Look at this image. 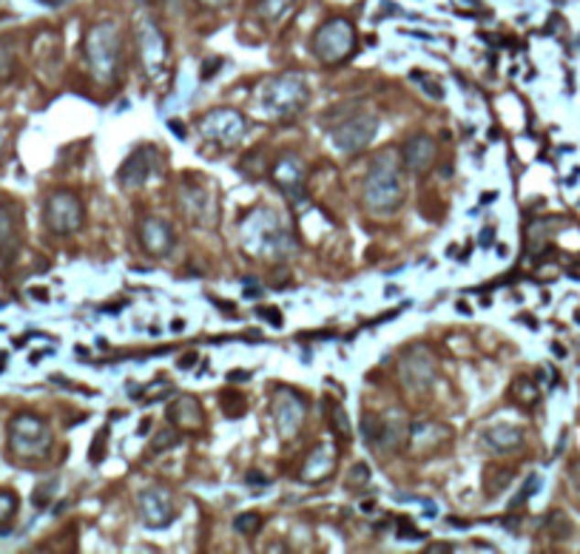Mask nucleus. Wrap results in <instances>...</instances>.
I'll return each mask as SVG.
<instances>
[{"instance_id":"1","label":"nucleus","mask_w":580,"mask_h":554,"mask_svg":"<svg viewBox=\"0 0 580 554\" xmlns=\"http://www.w3.org/2000/svg\"><path fill=\"white\" fill-rule=\"evenodd\" d=\"M361 197H364V208L371 210L373 217H390L404 205L407 182H404L402 154L387 148L384 154L376 156L371 171H367V176H364Z\"/></svg>"},{"instance_id":"2","label":"nucleus","mask_w":580,"mask_h":554,"mask_svg":"<svg viewBox=\"0 0 580 554\" xmlns=\"http://www.w3.org/2000/svg\"><path fill=\"white\" fill-rule=\"evenodd\" d=\"M242 245L259 259H285L294 250V240L271 208H256L242 219Z\"/></svg>"},{"instance_id":"3","label":"nucleus","mask_w":580,"mask_h":554,"mask_svg":"<svg viewBox=\"0 0 580 554\" xmlns=\"http://www.w3.org/2000/svg\"><path fill=\"white\" fill-rule=\"evenodd\" d=\"M83 55L100 83L114 80L120 71V58H123V37L114 20H100L91 26L83 43Z\"/></svg>"},{"instance_id":"4","label":"nucleus","mask_w":580,"mask_h":554,"mask_svg":"<svg viewBox=\"0 0 580 554\" xmlns=\"http://www.w3.org/2000/svg\"><path fill=\"white\" fill-rule=\"evenodd\" d=\"M307 102V86L299 71H285L279 77L262 86L259 105L268 117H294L305 109Z\"/></svg>"},{"instance_id":"5","label":"nucleus","mask_w":580,"mask_h":554,"mask_svg":"<svg viewBox=\"0 0 580 554\" xmlns=\"http://www.w3.org/2000/svg\"><path fill=\"white\" fill-rule=\"evenodd\" d=\"M313 58L322 66H341L356 51V29L348 17H330L319 29L313 32L310 40Z\"/></svg>"},{"instance_id":"6","label":"nucleus","mask_w":580,"mask_h":554,"mask_svg":"<svg viewBox=\"0 0 580 554\" xmlns=\"http://www.w3.org/2000/svg\"><path fill=\"white\" fill-rule=\"evenodd\" d=\"M51 430L35 412H20L9 424V450L23 461H40L51 453Z\"/></svg>"},{"instance_id":"7","label":"nucleus","mask_w":580,"mask_h":554,"mask_svg":"<svg viewBox=\"0 0 580 554\" xmlns=\"http://www.w3.org/2000/svg\"><path fill=\"white\" fill-rule=\"evenodd\" d=\"M199 137L220 151H231L245 137V117L236 109H214L199 120Z\"/></svg>"},{"instance_id":"8","label":"nucleus","mask_w":580,"mask_h":554,"mask_svg":"<svg viewBox=\"0 0 580 554\" xmlns=\"http://www.w3.org/2000/svg\"><path fill=\"white\" fill-rule=\"evenodd\" d=\"M43 219H46V228L55 236H71L74 230L83 228L86 208L77 194L55 191V194H48V199L43 205Z\"/></svg>"},{"instance_id":"9","label":"nucleus","mask_w":580,"mask_h":554,"mask_svg":"<svg viewBox=\"0 0 580 554\" xmlns=\"http://www.w3.org/2000/svg\"><path fill=\"white\" fill-rule=\"evenodd\" d=\"M179 210L191 219V225H208V228L220 217L214 191L208 188L205 179H191V176L179 182Z\"/></svg>"},{"instance_id":"10","label":"nucleus","mask_w":580,"mask_h":554,"mask_svg":"<svg viewBox=\"0 0 580 554\" xmlns=\"http://www.w3.org/2000/svg\"><path fill=\"white\" fill-rule=\"evenodd\" d=\"M271 415H274V424L282 441L296 438L305 427V418H307V404L305 399L290 387H276L274 389V399H271Z\"/></svg>"},{"instance_id":"11","label":"nucleus","mask_w":580,"mask_h":554,"mask_svg":"<svg viewBox=\"0 0 580 554\" xmlns=\"http://www.w3.org/2000/svg\"><path fill=\"white\" fill-rule=\"evenodd\" d=\"M134 37H137V51H140L145 74L156 77L166 69V60H168V40L160 29V23L148 15H140L134 23Z\"/></svg>"},{"instance_id":"12","label":"nucleus","mask_w":580,"mask_h":554,"mask_svg":"<svg viewBox=\"0 0 580 554\" xmlns=\"http://www.w3.org/2000/svg\"><path fill=\"white\" fill-rule=\"evenodd\" d=\"M163 168H166V165H163V154H160V148H154V145H140V148L120 165L117 182L123 185L125 191H137V188H143V185H145L151 176H160Z\"/></svg>"},{"instance_id":"13","label":"nucleus","mask_w":580,"mask_h":554,"mask_svg":"<svg viewBox=\"0 0 580 554\" xmlns=\"http://www.w3.org/2000/svg\"><path fill=\"white\" fill-rule=\"evenodd\" d=\"M376 131H379L376 114H356L333 131V145L341 154H359L376 140Z\"/></svg>"},{"instance_id":"14","label":"nucleus","mask_w":580,"mask_h":554,"mask_svg":"<svg viewBox=\"0 0 580 554\" xmlns=\"http://www.w3.org/2000/svg\"><path fill=\"white\" fill-rule=\"evenodd\" d=\"M271 179L276 188L287 197V202H299L305 199V185H307V174H305V163L296 154L282 151L276 160L271 163Z\"/></svg>"},{"instance_id":"15","label":"nucleus","mask_w":580,"mask_h":554,"mask_svg":"<svg viewBox=\"0 0 580 554\" xmlns=\"http://www.w3.org/2000/svg\"><path fill=\"white\" fill-rule=\"evenodd\" d=\"M402 163H404V171L418 176L433 171L438 163V143L430 134H424V131H415L402 145Z\"/></svg>"},{"instance_id":"16","label":"nucleus","mask_w":580,"mask_h":554,"mask_svg":"<svg viewBox=\"0 0 580 554\" xmlns=\"http://www.w3.org/2000/svg\"><path fill=\"white\" fill-rule=\"evenodd\" d=\"M137 242L140 248L154 256V259H163L174 250L177 245V236H174V228L171 222L160 219V217H145L140 225H137Z\"/></svg>"},{"instance_id":"17","label":"nucleus","mask_w":580,"mask_h":554,"mask_svg":"<svg viewBox=\"0 0 580 554\" xmlns=\"http://www.w3.org/2000/svg\"><path fill=\"white\" fill-rule=\"evenodd\" d=\"M140 512L148 529H166L174 520V497L166 486H148L140 492Z\"/></svg>"},{"instance_id":"18","label":"nucleus","mask_w":580,"mask_h":554,"mask_svg":"<svg viewBox=\"0 0 580 554\" xmlns=\"http://www.w3.org/2000/svg\"><path fill=\"white\" fill-rule=\"evenodd\" d=\"M336 463H338V453L333 450V446H316V450L307 455V461H305V466H302V474L299 478L305 481V484H325L330 474L336 472Z\"/></svg>"},{"instance_id":"19","label":"nucleus","mask_w":580,"mask_h":554,"mask_svg":"<svg viewBox=\"0 0 580 554\" xmlns=\"http://www.w3.org/2000/svg\"><path fill=\"white\" fill-rule=\"evenodd\" d=\"M168 421L177 430L197 432L205 424V415H202V407L194 395H179V399H174L171 407H168Z\"/></svg>"},{"instance_id":"20","label":"nucleus","mask_w":580,"mask_h":554,"mask_svg":"<svg viewBox=\"0 0 580 554\" xmlns=\"http://www.w3.org/2000/svg\"><path fill=\"white\" fill-rule=\"evenodd\" d=\"M402 376L410 387L421 389V387H430L435 378V361L427 353H410L402 361Z\"/></svg>"},{"instance_id":"21","label":"nucleus","mask_w":580,"mask_h":554,"mask_svg":"<svg viewBox=\"0 0 580 554\" xmlns=\"http://www.w3.org/2000/svg\"><path fill=\"white\" fill-rule=\"evenodd\" d=\"M20 248V222L17 210L6 202H0V253L12 259Z\"/></svg>"},{"instance_id":"22","label":"nucleus","mask_w":580,"mask_h":554,"mask_svg":"<svg viewBox=\"0 0 580 554\" xmlns=\"http://www.w3.org/2000/svg\"><path fill=\"white\" fill-rule=\"evenodd\" d=\"M484 443L489 446L492 453L507 455V453H515L518 446L523 443V432L518 427H510V424H498V427H489L484 432Z\"/></svg>"},{"instance_id":"23","label":"nucleus","mask_w":580,"mask_h":554,"mask_svg":"<svg viewBox=\"0 0 580 554\" xmlns=\"http://www.w3.org/2000/svg\"><path fill=\"white\" fill-rule=\"evenodd\" d=\"M453 438V430H446L444 424H413L410 427V446L413 450H438L441 443H446Z\"/></svg>"},{"instance_id":"24","label":"nucleus","mask_w":580,"mask_h":554,"mask_svg":"<svg viewBox=\"0 0 580 554\" xmlns=\"http://www.w3.org/2000/svg\"><path fill=\"white\" fill-rule=\"evenodd\" d=\"M17 509H20V500L12 489H0V538L12 532L15 526V517H17Z\"/></svg>"},{"instance_id":"25","label":"nucleus","mask_w":580,"mask_h":554,"mask_svg":"<svg viewBox=\"0 0 580 554\" xmlns=\"http://www.w3.org/2000/svg\"><path fill=\"white\" fill-rule=\"evenodd\" d=\"M294 4H296V0H259V4H256V12H259V17L265 20V23H276V20H282L290 9H294Z\"/></svg>"},{"instance_id":"26","label":"nucleus","mask_w":580,"mask_h":554,"mask_svg":"<svg viewBox=\"0 0 580 554\" xmlns=\"http://www.w3.org/2000/svg\"><path fill=\"white\" fill-rule=\"evenodd\" d=\"M330 430L338 441H353V424L341 404H330Z\"/></svg>"},{"instance_id":"27","label":"nucleus","mask_w":580,"mask_h":554,"mask_svg":"<svg viewBox=\"0 0 580 554\" xmlns=\"http://www.w3.org/2000/svg\"><path fill=\"white\" fill-rule=\"evenodd\" d=\"M222 412L228 418H240L248 412V401H245V395L242 392H236V389H225L222 392Z\"/></svg>"},{"instance_id":"28","label":"nucleus","mask_w":580,"mask_h":554,"mask_svg":"<svg viewBox=\"0 0 580 554\" xmlns=\"http://www.w3.org/2000/svg\"><path fill=\"white\" fill-rule=\"evenodd\" d=\"M262 515H256V512H242V515H236L233 517V529L240 532V535H245V538H256L259 535V529H262Z\"/></svg>"},{"instance_id":"29","label":"nucleus","mask_w":580,"mask_h":554,"mask_svg":"<svg viewBox=\"0 0 580 554\" xmlns=\"http://www.w3.org/2000/svg\"><path fill=\"white\" fill-rule=\"evenodd\" d=\"M512 399H518L523 407H532L538 401V387L530 378H518L512 384Z\"/></svg>"},{"instance_id":"30","label":"nucleus","mask_w":580,"mask_h":554,"mask_svg":"<svg viewBox=\"0 0 580 554\" xmlns=\"http://www.w3.org/2000/svg\"><path fill=\"white\" fill-rule=\"evenodd\" d=\"M179 441V430L177 427H166V430H160L154 435V443H151V450L154 453H166V450H171V446Z\"/></svg>"},{"instance_id":"31","label":"nucleus","mask_w":580,"mask_h":554,"mask_svg":"<svg viewBox=\"0 0 580 554\" xmlns=\"http://www.w3.org/2000/svg\"><path fill=\"white\" fill-rule=\"evenodd\" d=\"M512 481L510 469H487V492H500Z\"/></svg>"},{"instance_id":"32","label":"nucleus","mask_w":580,"mask_h":554,"mask_svg":"<svg viewBox=\"0 0 580 554\" xmlns=\"http://www.w3.org/2000/svg\"><path fill=\"white\" fill-rule=\"evenodd\" d=\"M58 489V481L55 478H48L46 484H40L38 489H35V497H32V504L38 506V509H46L48 504H51V492Z\"/></svg>"},{"instance_id":"33","label":"nucleus","mask_w":580,"mask_h":554,"mask_svg":"<svg viewBox=\"0 0 580 554\" xmlns=\"http://www.w3.org/2000/svg\"><path fill=\"white\" fill-rule=\"evenodd\" d=\"M538 486H541V478H538V474H530V481L523 484V489L518 492V497H515L512 504H510V509H518V506H523L526 500H530V497L535 495V489H538Z\"/></svg>"},{"instance_id":"34","label":"nucleus","mask_w":580,"mask_h":554,"mask_svg":"<svg viewBox=\"0 0 580 554\" xmlns=\"http://www.w3.org/2000/svg\"><path fill=\"white\" fill-rule=\"evenodd\" d=\"M367 481H371V466H367V463H356V466L350 469V478H348V489L364 486Z\"/></svg>"},{"instance_id":"35","label":"nucleus","mask_w":580,"mask_h":554,"mask_svg":"<svg viewBox=\"0 0 580 554\" xmlns=\"http://www.w3.org/2000/svg\"><path fill=\"white\" fill-rule=\"evenodd\" d=\"M12 74H15V55L6 46H0V80H9Z\"/></svg>"},{"instance_id":"36","label":"nucleus","mask_w":580,"mask_h":554,"mask_svg":"<svg viewBox=\"0 0 580 554\" xmlns=\"http://www.w3.org/2000/svg\"><path fill=\"white\" fill-rule=\"evenodd\" d=\"M109 441V430H100L97 432V438H94V443H91V463H100L102 461V455H105V450H102V443Z\"/></svg>"},{"instance_id":"37","label":"nucleus","mask_w":580,"mask_h":554,"mask_svg":"<svg viewBox=\"0 0 580 554\" xmlns=\"http://www.w3.org/2000/svg\"><path fill=\"white\" fill-rule=\"evenodd\" d=\"M222 66H225L222 58H210V60H205V66L199 69V80H210V77H214Z\"/></svg>"},{"instance_id":"38","label":"nucleus","mask_w":580,"mask_h":554,"mask_svg":"<svg viewBox=\"0 0 580 554\" xmlns=\"http://www.w3.org/2000/svg\"><path fill=\"white\" fill-rule=\"evenodd\" d=\"M259 319H262V322H268V325H271V327H276V330L285 325V319L279 315V310H276V307H262V310H259Z\"/></svg>"},{"instance_id":"39","label":"nucleus","mask_w":580,"mask_h":554,"mask_svg":"<svg viewBox=\"0 0 580 554\" xmlns=\"http://www.w3.org/2000/svg\"><path fill=\"white\" fill-rule=\"evenodd\" d=\"M399 538H415V540H421L424 535H421L410 520H402V523H399Z\"/></svg>"},{"instance_id":"40","label":"nucleus","mask_w":580,"mask_h":554,"mask_svg":"<svg viewBox=\"0 0 580 554\" xmlns=\"http://www.w3.org/2000/svg\"><path fill=\"white\" fill-rule=\"evenodd\" d=\"M197 4L202 6V9H210V12H217V9H228L233 0H197Z\"/></svg>"},{"instance_id":"41","label":"nucleus","mask_w":580,"mask_h":554,"mask_svg":"<svg viewBox=\"0 0 580 554\" xmlns=\"http://www.w3.org/2000/svg\"><path fill=\"white\" fill-rule=\"evenodd\" d=\"M197 361H199V356H197V353H186V356H182V358L177 361V367H179V369H191Z\"/></svg>"},{"instance_id":"42","label":"nucleus","mask_w":580,"mask_h":554,"mask_svg":"<svg viewBox=\"0 0 580 554\" xmlns=\"http://www.w3.org/2000/svg\"><path fill=\"white\" fill-rule=\"evenodd\" d=\"M168 128H171V134L177 140H186V125H182L179 120H168Z\"/></svg>"},{"instance_id":"43","label":"nucleus","mask_w":580,"mask_h":554,"mask_svg":"<svg viewBox=\"0 0 580 554\" xmlns=\"http://www.w3.org/2000/svg\"><path fill=\"white\" fill-rule=\"evenodd\" d=\"M424 94H430L433 100H441V97H444V91L435 89V83H427V80H424Z\"/></svg>"},{"instance_id":"44","label":"nucleus","mask_w":580,"mask_h":554,"mask_svg":"<svg viewBox=\"0 0 580 554\" xmlns=\"http://www.w3.org/2000/svg\"><path fill=\"white\" fill-rule=\"evenodd\" d=\"M248 484H268V478H265V474H259V472H251L248 474Z\"/></svg>"},{"instance_id":"45","label":"nucleus","mask_w":580,"mask_h":554,"mask_svg":"<svg viewBox=\"0 0 580 554\" xmlns=\"http://www.w3.org/2000/svg\"><path fill=\"white\" fill-rule=\"evenodd\" d=\"M492 233H495V228H484V233H481V245H484V248L489 245V240H492Z\"/></svg>"},{"instance_id":"46","label":"nucleus","mask_w":580,"mask_h":554,"mask_svg":"<svg viewBox=\"0 0 580 554\" xmlns=\"http://www.w3.org/2000/svg\"><path fill=\"white\" fill-rule=\"evenodd\" d=\"M427 551H433V554H435V551H453V546H450V543H441V546L435 543V546H427Z\"/></svg>"},{"instance_id":"47","label":"nucleus","mask_w":580,"mask_h":554,"mask_svg":"<svg viewBox=\"0 0 580 554\" xmlns=\"http://www.w3.org/2000/svg\"><path fill=\"white\" fill-rule=\"evenodd\" d=\"M259 293H262V290H259V287H248V290H245V299H256Z\"/></svg>"},{"instance_id":"48","label":"nucleus","mask_w":580,"mask_h":554,"mask_svg":"<svg viewBox=\"0 0 580 554\" xmlns=\"http://www.w3.org/2000/svg\"><path fill=\"white\" fill-rule=\"evenodd\" d=\"M148 430H151V421L145 418V421H143V424H140V435H148Z\"/></svg>"},{"instance_id":"49","label":"nucleus","mask_w":580,"mask_h":554,"mask_svg":"<svg viewBox=\"0 0 580 554\" xmlns=\"http://www.w3.org/2000/svg\"><path fill=\"white\" fill-rule=\"evenodd\" d=\"M6 369V353H0V373Z\"/></svg>"},{"instance_id":"50","label":"nucleus","mask_w":580,"mask_h":554,"mask_svg":"<svg viewBox=\"0 0 580 554\" xmlns=\"http://www.w3.org/2000/svg\"><path fill=\"white\" fill-rule=\"evenodd\" d=\"M4 268H6V256L0 253V273H4Z\"/></svg>"},{"instance_id":"51","label":"nucleus","mask_w":580,"mask_h":554,"mask_svg":"<svg viewBox=\"0 0 580 554\" xmlns=\"http://www.w3.org/2000/svg\"><path fill=\"white\" fill-rule=\"evenodd\" d=\"M4 143H6V140H4V134H0V154H4Z\"/></svg>"}]
</instances>
